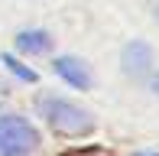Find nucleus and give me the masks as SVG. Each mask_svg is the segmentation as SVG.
Listing matches in <instances>:
<instances>
[{"label": "nucleus", "instance_id": "obj_8", "mask_svg": "<svg viewBox=\"0 0 159 156\" xmlns=\"http://www.w3.org/2000/svg\"><path fill=\"white\" fill-rule=\"evenodd\" d=\"M136 156H159V153H136Z\"/></svg>", "mask_w": 159, "mask_h": 156}, {"label": "nucleus", "instance_id": "obj_5", "mask_svg": "<svg viewBox=\"0 0 159 156\" xmlns=\"http://www.w3.org/2000/svg\"><path fill=\"white\" fill-rule=\"evenodd\" d=\"M16 46L23 52H33V55H46L52 49V36L46 30H33V33H20L16 36Z\"/></svg>", "mask_w": 159, "mask_h": 156}, {"label": "nucleus", "instance_id": "obj_6", "mask_svg": "<svg viewBox=\"0 0 159 156\" xmlns=\"http://www.w3.org/2000/svg\"><path fill=\"white\" fill-rule=\"evenodd\" d=\"M3 65L10 68V72H16L20 78H23V81H36V78H39V75L33 72V68H26L23 62H16V59H13V55H3Z\"/></svg>", "mask_w": 159, "mask_h": 156}, {"label": "nucleus", "instance_id": "obj_1", "mask_svg": "<svg viewBox=\"0 0 159 156\" xmlns=\"http://www.w3.org/2000/svg\"><path fill=\"white\" fill-rule=\"evenodd\" d=\"M42 117L49 120L55 133H65V137H78V133H91L94 130V117L88 111H81L78 104L65 101V98H42L39 101Z\"/></svg>", "mask_w": 159, "mask_h": 156}, {"label": "nucleus", "instance_id": "obj_2", "mask_svg": "<svg viewBox=\"0 0 159 156\" xmlns=\"http://www.w3.org/2000/svg\"><path fill=\"white\" fill-rule=\"evenodd\" d=\"M39 150V133L26 117L0 114V156H30Z\"/></svg>", "mask_w": 159, "mask_h": 156}, {"label": "nucleus", "instance_id": "obj_3", "mask_svg": "<svg viewBox=\"0 0 159 156\" xmlns=\"http://www.w3.org/2000/svg\"><path fill=\"white\" fill-rule=\"evenodd\" d=\"M55 72H59L71 88H81V91L91 88V72H88V65H84L81 59H71V55L55 59Z\"/></svg>", "mask_w": 159, "mask_h": 156}, {"label": "nucleus", "instance_id": "obj_4", "mask_svg": "<svg viewBox=\"0 0 159 156\" xmlns=\"http://www.w3.org/2000/svg\"><path fill=\"white\" fill-rule=\"evenodd\" d=\"M149 46L146 42H133V46H127L124 49V72L127 75H143L146 72V65H149Z\"/></svg>", "mask_w": 159, "mask_h": 156}, {"label": "nucleus", "instance_id": "obj_9", "mask_svg": "<svg viewBox=\"0 0 159 156\" xmlns=\"http://www.w3.org/2000/svg\"><path fill=\"white\" fill-rule=\"evenodd\" d=\"M156 20H159V0H156Z\"/></svg>", "mask_w": 159, "mask_h": 156}, {"label": "nucleus", "instance_id": "obj_7", "mask_svg": "<svg viewBox=\"0 0 159 156\" xmlns=\"http://www.w3.org/2000/svg\"><path fill=\"white\" fill-rule=\"evenodd\" d=\"M153 91H156V94H159V75H156V81H153Z\"/></svg>", "mask_w": 159, "mask_h": 156}]
</instances>
